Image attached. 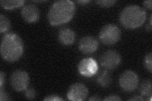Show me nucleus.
I'll use <instances>...</instances> for the list:
<instances>
[{"label":"nucleus","mask_w":152,"mask_h":101,"mask_svg":"<svg viewBox=\"0 0 152 101\" xmlns=\"http://www.w3.org/2000/svg\"><path fill=\"white\" fill-rule=\"evenodd\" d=\"M75 4L69 0L55 2L48 13V20L52 25H59L69 22L74 15Z\"/></svg>","instance_id":"obj_1"},{"label":"nucleus","mask_w":152,"mask_h":101,"mask_svg":"<svg viewBox=\"0 0 152 101\" xmlns=\"http://www.w3.org/2000/svg\"><path fill=\"white\" fill-rule=\"evenodd\" d=\"M23 52V43L16 33L4 35L1 43V54L3 59L8 62H15L20 58Z\"/></svg>","instance_id":"obj_2"},{"label":"nucleus","mask_w":152,"mask_h":101,"mask_svg":"<svg viewBox=\"0 0 152 101\" xmlns=\"http://www.w3.org/2000/svg\"><path fill=\"white\" fill-rule=\"evenodd\" d=\"M146 14L143 8L137 5H129L122 9L119 20L122 25L127 28H136L144 23Z\"/></svg>","instance_id":"obj_3"},{"label":"nucleus","mask_w":152,"mask_h":101,"mask_svg":"<svg viewBox=\"0 0 152 101\" xmlns=\"http://www.w3.org/2000/svg\"><path fill=\"white\" fill-rule=\"evenodd\" d=\"M121 36L120 28L114 24H107L99 32V38L103 44L112 45L119 41Z\"/></svg>","instance_id":"obj_4"},{"label":"nucleus","mask_w":152,"mask_h":101,"mask_svg":"<svg viewBox=\"0 0 152 101\" xmlns=\"http://www.w3.org/2000/svg\"><path fill=\"white\" fill-rule=\"evenodd\" d=\"M139 78L137 75L131 70H126L121 75L119 85L126 92H132L138 86Z\"/></svg>","instance_id":"obj_5"},{"label":"nucleus","mask_w":152,"mask_h":101,"mask_svg":"<svg viewBox=\"0 0 152 101\" xmlns=\"http://www.w3.org/2000/svg\"><path fill=\"white\" fill-rule=\"evenodd\" d=\"M10 83L12 88L17 92L26 90L29 84V77L26 71L16 70L11 76Z\"/></svg>","instance_id":"obj_6"},{"label":"nucleus","mask_w":152,"mask_h":101,"mask_svg":"<svg viewBox=\"0 0 152 101\" xmlns=\"http://www.w3.org/2000/svg\"><path fill=\"white\" fill-rule=\"evenodd\" d=\"M121 62V57L118 52L115 50H108L104 52L100 58V63L103 67L108 70L117 68Z\"/></svg>","instance_id":"obj_7"},{"label":"nucleus","mask_w":152,"mask_h":101,"mask_svg":"<svg viewBox=\"0 0 152 101\" xmlns=\"http://www.w3.org/2000/svg\"><path fill=\"white\" fill-rule=\"evenodd\" d=\"M88 95V88L80 83H76L71 85L66 94L67 99L72 101L84 100L86 99Z\"/></svg>","instance_id":"obj_8"},{"label":"nucleus","mask_w":152,"mask_h":101,"mask_svg":"<svg viewBox=\"0 0 152 101\" xmlns=\"http://www.w3.org/2000/svg\"><path fill=\"white\" fill-rule=\"evenodd\" d=\"M98 70L97 62L91 57H87L82 60L78 65L79 73L86 77H90L96 74Z\"/></svg>","instance_id":"obj_9"},{"label":"nucleus","mask_w":152,"mask_h":101,"mask_svg":"<svg viewBox=\"0 0 152 101\" xmlns=\"http://www.w3.org/2000/svg\"><path fill=\"white\" fill-rule=\"evenodd\" d=\"M98 41L92 36H85L80 40L79 49L82 52L86 54H90L98 49Z\"/></svg>","instance_id":"obj_10"},{"label":"nucleus","mask_w":152,"mask_h":101,"mask_svg":"<svg viewBox=\"0 0 152 101\" xmlns=\"http://www.w3.org/2000/svg\"><path fill=\"white\" fill-rule=\"evenodd\" d=\"M21 15L23 20L28 23H32L38 20L39 18V11L34 4H28L23 7Z\"/></svg>","instance_id":"obj_11"},{"label":"nucleus","mask_w":152,"mask_h":101,"mask_svg":"<svg viewBox=\"0 0 152 101\" xmlns=\"http://www.w3.org/2000/svg\"><path fill=\"white\" fill-rule=\"evenodd\" d=\"M75 39V34L70 28H63L58 32V40L65 46L72 44Z\"/></svg>","instance_id":"obj_12"},{"label":"nucleus","mask_w":152,"mask_h":101,"mask_svg":"<svg viewBox=\"0 0 152 101\" xmlns=\"http://www.w3.org/2000/svg\"><path fill=\"white\" fill-rule=\"evenodd\" d=\"M96 81L102 87H108L112 81V75L108 71L104 70L98 76Z\"/></svg>","instance_id":"obj_13"},{"label":"nucleus","mask_w":152,"mask_h":101,"mask_svg":"<svg viewBox=\"0 0 152 101\" xmlns=\"http://www.w3.org/2000/svg\"><path fill=\"white\" fill-rule=\"evenodd\" d=\"M151 85V81L150 80L146 79L142 81L140 87L141 94L143 96H150L151 97L152 94Z\"/></svg>","instance_id":"obj_14"},{"label":"nucleus","mask_w":152,"mask_h":101,"mask_svg":"<svg viewBox=\"0 0 152 101\" xmlns=\"http://www.w3.org/2000/svg\"><path fill=\"white\" fill-rule=\"evenodd\" d=\"M1 7L7 9H11L15 8H18L22 7L24 1L22 0H14V1H5V0H2L0 1Z\"/></svg>","instance_id":"obj_15"},{"label":"nucleus","mask_w":152,"mask_h":101,"mask_svg":"<svg viewBox=\"0 0 152 101\" xmlns=\"http://www.w3.org/2000/svg\"><path fill=\"white\" fill-rule=\"evenodd\" d=\"M11 27V23L9 19L4 16L3 14L0 15V31L1 33L7 32Z\"/></svg>","instance_id":"obj_16"},{"label":"nucleus","mask_w":152,"mask_h":101,"mask_svg":"<svg viewBox=\"0 0 152 101\" xmlns=\"http://www.w3.org/2000/svg\"><path fill=\"white\" fill-rule=\"evenodd\" d=\"M151 52H149L145 56L144 65L146 69L148 70L150 73H151V68H152V64H151Z\"/></svg>","instance_id":"obj_17"},{"label":"nucleus","mask_w":152,"mask_h":101,"mask_svg":"<svg viewBox=\"0 0 152 101\" xmlns=\"http://www.w3.org/2000/svg\"><path fill=\"white\" fill-rule=\"evenodd\" d=\"M96 3L102 7L108 8L113 6L116 3V1H113V0H104V1H97Z\"/></svg>","instance_id":"obj_18"},{"label":"nucleus","mask_w":152,"mask_h":101,"mask_svg":"<svg viewBox=\"0 0 152 101\" xmlns=\"http://www.w3.org/2000/svg\"><path fill=\"white\" fill-rule=\"evenodd\" d=\"M36 90L32 88L27 89L25 91V96L26 97L28 100L34 99L36 97Z\"/></svg>","instance_id":"obj_19"},{"label":"nucleus","mask_w":152,"mask_h":101,"mask_svg":"<svg viewBox=\"0 0 152 101\" xmlns=\"http://www.w3.org/2000/svg\"><path fill=\"white\" fill-rule=\"evenodd\" d=\"M44 100H51V101H60V100H64L62 98L59 97L58 95H51L47 96L44 99Z\"/></svg>","instance_id":"obj_20"},{"label":"nucleus","mask_w":152,"mask_h":101,"mask_svg":"<svg viewBox=\"0 0 152 101\" xmlns=\"http://www.w3.org/2000/svg\"><path fill=\"white\" fill-rule=\"evenodd\" d=\"M104 100H114V101H118V100H121V98L118 96L117 95H115V94H111L110 95L107 96L105 98L103 99Z\"/></svg>","instance_id":"obj_21"},{"label":"nucleus","mask_w":152,"mask_h":101,"mask_svg":"<svg viewBox=\"0 0 152 101\" xmlns=\"http://www.w3.org/2000/svg\"><path fill=\"white\" fill-rule=\"evenodd\" d=\"M8 94L5 92V91H4L3 89V87L0 89V100L1 101L3 100H8Z\"/></svg>","instance_id":"obj_22"},{"label":"nucleus","mask_w":152,"mask_h":101,"mask_svg":"<svg viewBox=\"0 0 152 101\" xmlns=\"http://www.w3.org/2000/svg\"><path fill=\"white\" fill-rule=\"evenodd\" d=\"M4 81V73L3 71L0 72V86L3 87V85Z\"/></svg>","instance_id":"obj_23"},{"label":"nucleus","mask_w":152,"mask_h":101,"mask_svg":"<svg viewBox=\"0 0 152 101\" xmlns=\"http://www.w3.org/2000/svg\"><path fill=\"white\" fill-rule=\"evenodd\" d=\"M151 3H152V1H151V0H148V1H145L143 2V5L146 8H148L149 9H151Z\"/></svg>","instance_id":"obj_24"},{"label":"nucleus","mask_w":152,"mask_h":101,"mask_svg":"<svg viewBox=\"0 0 152 101\" xmlns=\"http://www.w3.org/2000/svg\"><path fill=\"white\" fill-rule=\"evenodd\" d=\"M145 99L142 97V96H134V97L131 98L129 100H144Z\"/></svg>","instance_id":"obj_25"},{"label":"nucleus","mask_w":152,"mask_h":101,"mask_svg":"<svg viewBox=\"0 0 152 101\" xmlns=\"http://www.w3.org/2000/svg\"><path fill=\"white\" fill-rule=\"evenodd\" d=\"M101 100V99L98 97V96H97V95L93 96V97L89 99V100Z\"/></svg>","instance_id":"obj_26"},{"label":"nucleus","mask_w":152,"mask_h":101,"mask_svg":"<svg viewBox=\"0 0 152 101\" xmlns=\"http://www.w3.org/2000/svg\"><path fill=\"white\" fill-rule=\"evenodd\" d=\"M89 1H88V0H85V1H77L78 3H80L81 4H87L88 3H89Z\"/></svg>","instance_id":"obj_27"}]
</instances>
